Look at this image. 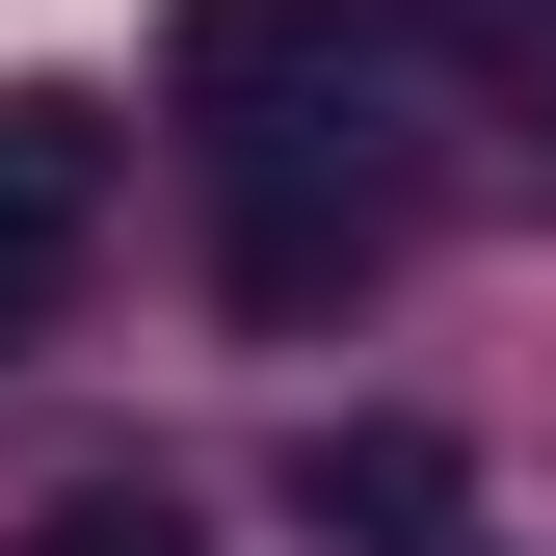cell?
<instances>
[{"mask_svg": "<svg viewBox=\"0 0 556 556\" xmlns=\"http://www.w3.org/2000/svg\"><path fill=\"white\" fill-rule=\"evenodd\" d=\"M318 292H371V186H344V132L239 160V318H318Z\"/></svg>", "mask_w": 556, "mask_h": 556, "instance_id": "obj_4", "label": "cell"}, {"mask_svg": "<svg viewBox=\"0 0 556 556\" xmlns=\"http://www.w3.org/2000/svg\"><path fill=\"white\" fill-rule=\"evenodd\" d=\"M292 556H504V477H477L451 425H397V397H371V425L292 451Z\"/></svg>", "mask_w": 556, "mask_h": 556, "instance_id": "obj_3", "label": "cell"}, {"mask_svg": "<svg viewBox=\"0 0 556 556\" xmlns=\"http://www.w3.org/2000/svg\"><path fill=\"white\" fill-rule=\"evenodd\" d=\"M106 186H132V106L106 80H0V344L106 265Z\"/></svg>", "mask_w": 556, "mask_h": 556, "instance_id": "obj_2", "label": "cell"}, {"mask_svg": "<svg viewBox=\"0 0 556 556\" xmlns=\"http://www.w3.org/2000/svg\"><path fill=\"white\" fill-rule=\"evenodd\" d=\"M160 80H186L213 160H292V132H344V80H371V0H186Z\"/></svg>", "mask_w": 556, "mask_h": 556, "instance_id": "obj_1", "label": "cell"}, {"mask_svg": "<svg viewBox=\"0 0 556 556\" xmlns=\"http://www.w3.org/2000/svg\"><path fill=\"white\" fill-rule=\"evenodd\" d=\"M0 556H213V504H186V477H53Z\"/></svg>", "mask_w": 556, "mask_h": 556, "instance_id": "obj_5", "label": "cell"}]
</instances>
